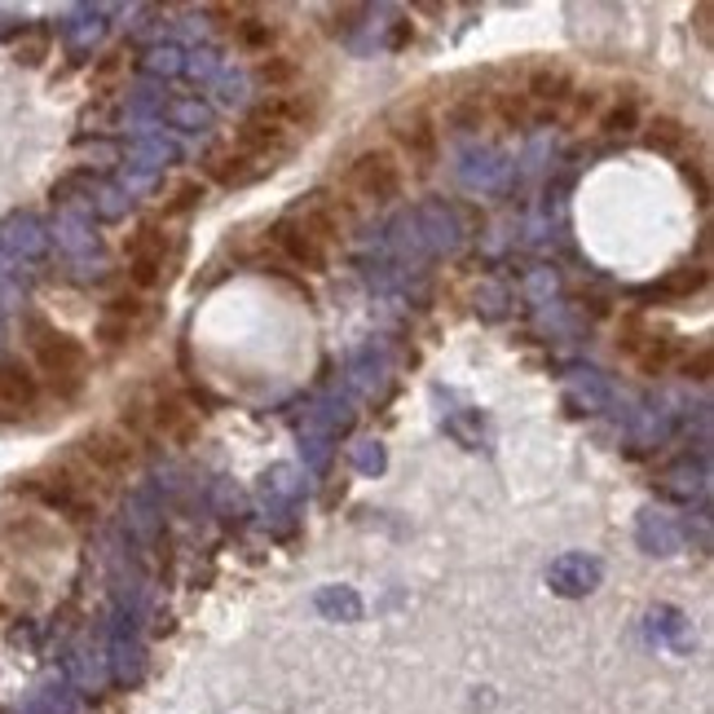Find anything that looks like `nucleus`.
<instances>
[{
  "label": "nucleus",
  "instance_id": "1",
  "mask_svg": "<svg viewBox=\"0 0 714 714\" xmlns=\"http://www.w3.org/2000/svg\"><path fill=\"white\" fill-rule=\"evenodd\" d=\"M23 340H27V353H32V371H36L62 402H71V397L84 389L88 348H84L75 335L58 331V326H53L49 318H40V313H27Z\"/></svg>",
  "mask_w": 714,
  "mask_h": 714
},
{
  "label": "nucleus",
  "instance_id": "20",
  "mask_svg": "<svg viewBox=\"0 0 714 714\" xmlns=\"http://www.w3.org/2000/svg\"><path fill=\"white\" fill-rule=\"evenodd\" d=\"M595 124H600L609 138H627L640 129V102L635 97H618L614 106H605L600 115H595Z\"/></svg>",
  "mask_w": 714,
  "mask_h": 714
},
{
  "label": "nucleus",
  "instance_id": "22",
  "mask_svg": "<svg viewBox=\"0 0 714 714\" xmlns=\"http://www.w3.org/2000/svg\"><path fill=\"white\" fill-rule=\"evenodd\" d=\"M133 331H138V322L133 318H124V313H115V309H106L102 318H97V340L106 344V348H119V344H129L133 340Z\"/></svg>",
  "mask_w": 714,
  "mask_h": 714
},
{
  "label": "nucleus",
  "instance_id": "18",
  "mask_svg": "<svg viewBox=\"0 0 714 714\" xmlns=\"http://www.w3.org/2000/svg\"><path fill=\"white\" fill-rule=\"evenodd\" d=\"M234 14V40L243 45V49H252V53H270V45H274V36H278V27L274 23H265V19H257V14H243V10H229Z\"/></svg>",
  "mask_w": 714,
  "mask_h": 714
},
{
  "label": "nucleus",
  "instance_id": "17",
  "mask_svg": "<svg viewBox=\"0 0 714 714\" xmlns=\"http://www.w3.org/2000/svg\"><path fill=\"white\" fill-rule=\"evenodd\" d=\"M644 146L657 155H679L688 146V124L675 115H653L648 129H644Z\"/></svg>",
  "mask_w": 714,
  "mask_h": 714
},
{
  "label": "nucleus",
  "instance_id": "6",
  "mask_svg": "<svg viewBox=\"0 0 714 714\" xmlns=\"http://www.w3.org/2000/svg\"><path fill=\"white\" fill-rule=\"evenodd\" d=\"M270 248L287 261V265H296V270H309V274H322L326 270V261H331V248H322L318 238L300 225V216L291 212V216H278L274 225H270Z\"/></svg>",
  "mask_w": 714,
  "mask_h": 714
},
{
  "label": "nucleus",
  "instance_id": "23",
  "mask_svg": "<svg viewBox=\"0 0 714 714\" xmlns=\"http://www.w3.org/2000/svg\"><path fill=\"white\" fill-rule=\"evenodd\" d=\"M679 371H683L688 380H697V384H705V380L714 376V348H710V344H697V348H688V353H679Z\"/></svg>",
  "mask_w": 714,
  "mask_h": 714
},
{
  "label": "nucleus",
  "instance_id": "3",
  "mask_svg": "<svg viewBox=\"0 0 714 714\" xmlns=\"http://www.w3.org/2000/svg\"><path fill=\"white\" fill-rule=\"evenodd\" d=\"M75 459H84L102 481L110 486L115 476H124L129 467H138V459H142V445L124 432V428H93V432H84L80 441H75V450H71Z\"/></svg>",
  "mask_w": 714,
  "mask_h": 714
},
{
  "label": "nucleus",
  "instance_id": "26",
  "mask_svg": "<svg viewBox=\"0 0 714 714\" xmlns=\"http://www.w3.org/2000/svg\"><path fill=\"white\" fill-rule=\"evenodd\" d=\"M45 49H49V36H45V32H36L27 45H19V58H23V62H40V53H45Z\"/></svg>",
  "mask_w": 714,
  "mask_h": 714
},
{
  "label": "nucleus",
  "instance_id": "11",
  "mask_svg": "<svg viewBox=\"0 0 714 714\" xmlns=\"http://www.w3.org/2000/svg\"><path fill=\"white\" fill-rule=\"evenodd\" d=\"M252 115L265 119V124L287 129V133H300V129H309L313 119H318V106L305 93H270L265 102L252 106Z\"/></svg>",
  "mask_w": 714,
  "mask_h": 714
},
{
  "label": "nucleus",
  "instance_id": "9",
  "mask_svg": "<svg viewBox=\"0 0 714 714\" xmlns=\"http://www.w3.org/2000/svg\"><path fill=\"white\" fill-rule=\"evenodd\" d=\"M300 225L318 238L322 248H335V243H348V234H353V207L348 199H331V194H309L305 207L296 212Z\"/></svg>",
  "mask_w": 714,
  "mask_h": 714
},
{
  "label": "nucleus",
  "instance_id": "8",
  "mask_svg": "<svg viewBox=\"0 0 714 714\" xmlns=\"http://www.w3.org/2000/svg\"><path fill=\"white\" fill-rule=\"evenodd\" d=\"M199 181L207 186H225V190H238V186H252V181H261L265 172H274V164H265V159H257V155H243L238 146H216V151H207L203 155V164H199Z\"/></svg>",
  "mask_w": 714,
  "mask_h": 714
},
{
  "label": "nucleus",
  "instance_id": "7",
  "mask_svg": "<svg viewBox=\"0 0 714 714\" xmlns=\"http://www.w3.org/2000/svg\"><path fill=\"white\" fill-rule=\"evenodd\" d=\"M146 410H151L155 441L194 445V441H199V432H203L199 410H194V406H190V397H181V393H151V397H146Z\"/></svg>",
  "mask_w": 714,
  "mask_h": 714
},
{
  "label": "nucleus",
  "instance_id": "19",
  "mask_svg": "<svg viewBox=\"0 0 714 714\" xmlns=\"http://www.w3.org/2000/svg\"><path fill=\"white\" fill-rule=\"evenodd\" d=\"M490 110L499 115L503 129H529V124H534V106H529V97H525L521 88L495 93V97H490Z\"/></svg>",
  "mask_w": 714,
  "mask_h": 714
},
{
  "label": "nucleus",
  "instance_id": "4",
  "mask_svg": "<svg viewBox=\"0 0 714 714\" xmlns=\"http://www.w3.org/2000/svg\"><path fill=\"white\" fill-rule=\"evenodd\" d=\"M389 151L402 159V168L410 164L415 172H432L437 159H441V129H437V119L424 106L397 115L393 119V146Z\"/></svg>",
  "mask_w": 714,
  "mask_h": 714
},
{
  "label": "nucleus",
  "instance_id": "25",
  "mask_svg": "<svg viewBox=\"0 0 714 714\" xmlns=\"http://www.w3.org/2000/svg\"><path fill=\"white\" fill-rule=\"evenodd\" d=\"M124 67H129V58H124V49H115V53H106V62H102V71H97V84H110V80H119V75H124Z\"/></svg>",
  "mask_w": 714,
  "mask_h": 714
},
{
  "label": "nucleus",
  "instance_id": "15",
  "mask_svg": "<svg viewBox=\"0 0 714 714\" xmlns=\"http://www.w3.org/2000/svg\"><path fill=\"white\" fill-rule=\"evenodd\" d=\"M124 257L129 265L133 261H155V265H168V234L159 229V221H142L133 234H129V243H124Z\"/></svg>",
  "mask_w": 714,
  "mask_h": 714
},
{
  "label": "nucleus",
  "instance_id": "5",
  "mask_svg": "<svg viewBox=\"0 0 714 714\" xmlns=\"http://www.w3.org/2000/svg\"><path fill=\"white\" fill-rule=\"evenodd\" d=\"M521 93L529 97L534 119H560L569 97L578 93V84H573V71L564 62H538V67H529Z\"/></svg>",
  "mask_w": 714,
  "mask_h": 714
},
{
  "label": "nucleus",
  "instance_id": "14",
  "mask_svg": "<svg viewBox=\"0 0 714 714\" xmlns=\"http://www.w3.org/2000/svg\"><path fill=\"white\" fill-rule=\"evenodd\" d=\"M203 194H207V186H203L199 177H172L168 190H164V199H159V216H155V221L190 216V212L203 203Z\"/></svg>",
  "mask_w": 714,
  "mask_h": 714
},
{
  "label": "nucleus",
  "instance_id": "10",
  "mask_svg": "<svg viewBox=\"0 0 714 714\" xmlns=\"http://www.w3.org/2000/svg\"><path fill=\"white\" fill-rule=\"evenodd\" d=\"M291 138H296V133H287V129H278V124H265V119L248 115L243 124L234 129V142H229V146H238L243 155H257V159L274 164L278 155H287V151H291Z\"/></svg>",
  "mask_w": 714,
  "mask_h": 714
},
{
  "label": "nucleus",
  "instance_id": "27",
  "mask_svg": "<svg viewBox=\"0 0 714 714\" xmlns=\"http://www.w3.org/2000/svg\"><path fill=\"white\" fill-rule=\"evenodd\" d=\"M697 32H701V40L710 45V5H697Z\"/></svg>",
  "mask_w": 714,
  "mask_h": 714
},
{
  "label": "nucleus",
  "instance_id": "21",
  "mask_svg": "<svg viewBox=\"0 0 714 714\" xmlns=\"http://www.w3.org/2000/svg\"><path fill=\"white\" fill-rule=\"evenodd\" d=\"M445 124L459 129V133H472V129H481L486 124V102L481 97H459L445 106Z\"/></svg>",
  "mask_w": 714,
  "mask_h": 714
},
{
  "label": "nucleus",
  "instance_id": "2",
  "mask_svg": "<svg viewBox=\"0 0 714 714\" xmlns=\"http://www.w3.org/2000/svg\"><path fill=\"white\" fill-rule=\"evenodd\" d=\"M402 190H406V168L389 146H371L344 168V194L362 199V203L384 207V203L402 199Z\"/></svg>",
  "mask_w": 714,
  "mask_h": 714
},
{
  "label": "nucleus",
  "instance_id": "13",
  "mask_svg": "<svg viewBox=\"0 0 714 714\" xmlns=\"http://www.w3.org/2000/svg\"><path fill=\"white\" fill-rule=\"evenodd\" d=\"M627 357L644 371V376H662V371H670L675 362H679V344L670 340V335H657V331H648L644 340H635L631 348H627Z\"/></svg>",
  "mask_w": 714,
  "mask_h": 714
},
{
  "label": "nucleus",
  "instance_id": "12",
  "mask_svg": "<svg viewBox=\"0 0 714 714\" xmlns=\"http://www.w3.org/2000/svg\"><path fill=\"white\" fill-rule=\"evenodd\" d=\"M40 376L32 371V362H23V357H5L0 362V406L10 410H32L40 402Z\"/></svg>",
  "mask_w": 714,
  "mask_h": 714
},
{
  "label": "nucleus",
  "instance_id": "24",
  "mask_svg": "<svg viewBox=\"0 0 714 714\" xmlns=\"http://www.w3.org/2000/svg\"><path fill=\"white\" fill-rule=\"evenodd\" d=\"M705 283H710L705 265H683V270H675V274L662 283V296H692V291H701Z\"/></svg>",
  "mask_w": 714,
  "mask_h": 714
},
{
  "label": "nucleus",
  "instance_id": "16",
  "mask_svg": "<svg viewBox=\"0 0 714 714\" xmlns=\"http://www.w3.org/2000/svg\"><path fill=\"white\" fill-rule=\"evenodd\" d=\"M257 80L270 88V93H296V84L305 80V67L287 53H265L257 62Z\"/></svg>",
  "mask_w": 714,
  "mask_h": 714
}]
</instances>
